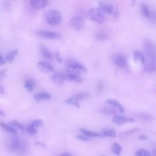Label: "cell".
I'll list each match as a JSON object with an SVG mask.
<instances>
[{
    "instance_id": "6da1fadb",
    "label": "cell",
    "mask_w": 156,
    "mask_h": 156,
    "mask_svg": "<svg viewBox=\"0 0 156 156\" xmlns=\"http://www.w3.org/2000/svg\"><path fill=\"white\" fill-rule=\"evenodd\" d=\"M44 18L48 24L51 26H57L61 23L62 16L58 10H50L44 13Z\"/></svg>"
},
{
    "instance_id": "7a4b0ae2",
    "label": "cell",
    "mask_w": 156,
    "mask_h": 156,
    "mask_svg": "<svg viewBox=\"0 0 156 156\" xmlns=\"http://www.w3.org/2000/svg\"><path fill=\"white\" fill-rule=\"evenodd\" d=\"M99 9L104 13L110 14L113 15L115 20L118 19L119 16V12L116 7H114L112 4L106 1H99Z\"/></svg>"
},
{
    "instance_id": "3957f363",
    "label": "cell",
    "mask_w": 156,
    "mask_h": 156,
    "mask_svg": "<svg viewBox=\"0 0 156 156\" xmlns=\"http://www.w3.org/2000/svg\"><path fill=\"white\" fill-rule=\"evenodd\" d=\"M87 16L91 20L94 21L98 23H102L105 20L104 13L97 7L90 9L87 12Z\"/></svg>"
},
{
    "instance_id": "277c9868",
    "label": "cell",
    "mask_w": 156,
    "mask_h": 156,
    "mask_svg": "<svg viewBox=\"0 0 156 156\" xmlns=\"http://www.w3.org/2000/svg\"><path fill=\"white\" fill-rule=\"evenodd\" d=\"M65 65L68 68L71 69L72 71L73 70V71L76 73H87L88 71L87 68L84 65L73 58H68L65 60Z\"/></svg>"
},
{
    "instance_id": "5b68a950",
    "label": "cell",
    "mask_w": 156,
    "mask_h": 156,
    "mask_svg": "<svg viewBox=\"0 0 156 156\" xmlns=\"http://www.w3.org/2000/svg\"><path fill=\"white\" fill-rule=\"evenodd\" d=\"M144 57L149 58H155V47L152 41L148 39H145L143 43Z\"/></svg>"
},
{
    "instance_id": "8992f818",
    "label": "cell",
    "mask_w": 156,
    "mask_h": 156,
    "mask_svg": "<svg viewBox=\"0 0 156 156\" xmlns=\"http://www.w3.org/2000/svg\"><path fill=\"white\" fill-rule=\"evenodd\" d=\"M112 60L114 64L121 69H124L127 66V61L126 56L120 52H116L112 55Z\"/></svg>"
},
{
    "instance_id": "52a82bcc",
    "label": "cell",
    "mask_w": 156,
    "mask_h": 156,
    "mask_svg": "<svg viewBox=\"0 0 156 156\" xmlns=\"http://www.w3.org/2000/svg\"><path fill=\"white\" fill-rule=\"evenodd\" d=\"M69 24L75 30H80L84 27L85 20L82 16L76 15L70 19Z\"/></svg>"
},
{
    "instance_id": "ba28073f",
    "label": "cell",
    "mask_w": 156,
    "mask_h": 156,
    "mask_svg": "<svg viewBox=\"0 0 156 156\" xmlns=\"http://www.w3.org/2000/svg\"><path fill=\"white\" fill-rule=\"evenodd\" d=\"M21 141L18 136L13 135L11 136L7 142V148L11 152L18 151L21 146Z\"/></svg>"
},
{
    "instance_id": "9c48e42d",
    "label": "cell",
    "mask_w": 156,
    "mask_h": 156,
    "mask_svg": "<svg viewBox=\"0 0 156 156\" xmlns=\"http://www.w3.org/2000/svg\"><path fill=\"white\" fill-rule=\"evenodd\" d=\"M140 8L143 16L146 18H149L151 20L155 22V12L154 10H152L145 3H141L140 4Z\"/></svg>"
},
{
    "instance_id": "30bf717a",
    "label": "cell",
    "mask_w": 156,
    "mask_h": 156,
    "mask_svg": "<svg viewBox=\"0 0 156 156\" xmlns=\"http://www.w3.org/2000/svg\"><path fill=\"white\" fill-rule=\"evenodd\" d=\"M37 35L42 38L48 39H57L61 37L60 33L55 31H50L46 30H41L37 32Z\"/></svg>"
},
{
    "instance_id": "8fae6325",
    "label": "cell",
    "mask_w": 156,
    "mask_h": 156,
    "mask_svg": "<svg viewBox=\"0 0 156 156\" xmlns=\"http://www.w3.org/2000/svg\"><path fill=\"white\" fill-rule=\"evenodd\" d=\"M144 69L147 73H154L156 70V60L155 58L145 57L144 63Z\"/></svg>"
},
{
    "instance_id": "7c38bea8",
    "label": "cell",
    "mask_w": 156,
    "mask_h": 156,
    "mask_svg": "<svg viewBox=\"0 0 156 156\" xmlns=\"http://www.w3.org/2000/svg\"><path fill=\"white\" fill-rule=\"evenodd\" d=\"M65 79L69 81H73L77 83H81L83 82V79L82 78V77L80 76L77 74V73H76L71 69L66 70V72L65 73Z\"/></svg>"
},
{
    "instance_id": "4fadbf2b",
    "label": "cell",
    "mask_w": 156,
    "mask_h": 156,
    "mask_svg": "<svg viewBox=\"0 0 156 156\" xmlns=\"http://www.w3.org/2000/svg\"><path fill=\"white\" fill-rule=\"evenodd\" d=\"M135 119L133 118L126 117L121 115H115L112 119V122L116 125H122L126 122H134Z\"/></svg>"
},
{
    "instance_id": "5bb4252c",
    "label": "cell",
    "mask_w": 156,
    "mask_h": 156,
    "mask_svg": "<svg viewBox=\"0 0 156 156\" xmlns=\"http://www.w3.org/2000/svg\"><path fill=\"white\" fill-rule=\"evenodd\" d=\"M38 68L43 72L46 73H52L54 71V66L45 61H40L37 63Z\"/></svg>"
},
{
    "instance_id": "9a60e30c",
    "label": "cell",
    "mask_w": 156,
    "mask_h": 156,
    "mask_svg": "<svg viewBox=\"0 0 156 156\" xmlns=\"http://www.w3.org/2000/svg\"><path fill=\"white\" fill-rule=\"evenodd\" d=\"M29 4L33 9L40 10L46 7L49 4V1L46 0H32L30 1Z\"/></svg>"
},
{
    "instance_id": "2e32d148",
    "label": "cell",
    "mask_w": 156,
    "mask_h": 156,
    "mask_svg": "<svg viewBox=\"0 0 156 156\" xmlns=\"http://www.w3.org/2000/svg\"><path fill=\"white\" fill-rule=\"evenodd\" d=\"M51 80L53 82H54L56 84L62 85L63 83L65 80V73L62 72L55 73L51 76Z\"/></svg>"
},
{
    "instance_id": "e0dca14e",
    "label": "cell",
    "mask_w": 156,
    "mask_h": 156,
    "mask_svg": "<svg viewBox=\"0 0 156 156\" xmlns=\"http://www.w3.org/2000/svg\"><path fill=\"white\" fill-rule=\"evenodd\" d=\"M51 96L50 94H49L47 92H39V93L35 94L34 96V100L37 102H39L43 100L49 99H51Z\"/></svg>"
},
{
    "instance_id": "ac0fdd59",
    "label": "cell",
    "mask_w": 156,
    "mask_h": 156,
    "mask_svg": "<svg viewBox=\"0 0 156 156\" xmlns=\"http://www.w3.org/2000/svg\"><path fill=\"white\" fill-rule=\"evenodd\" d=\"M105 102H106V103L108 104L109 105L116 108L119 112H121V113L124 112L125 110H124L123 106L118 101H116L115 99H107Z\"/></svg>"
},
{
    "instance_id": "d6986e66",
    "label": "cell",
    "mask_w": 156,
    "mask_h": 156,
    "mask_svg": "<svg viewBox=\"0 0 156 156\" xmlns=\"http://www.w3.org/2000/svg\"><path fill=\"white\" fill-rule=\"evenodd\" d=\"M40 52L42 56L47 60H52L53 58V55L52 52L44 45L40 46Z\"/></svg>"
},
{
    "instance_id": "ffe728a7",
    "label": "cell",
    "mask_w": 156,
    "mask_h": 156,
    "mask_svg": "<svg viewBox=\"0 0 156 156\" xmlns=\"http://www.w3.org/2000/svg\"><path fill=\"white\" fill-rule=\"evenodd\" d=\"M0 127L6 132L11 133L12 135H15L17 133L16 130L14 127H13L9 124H6L2 121H0Z\"/></svg>"
},
{
    "instance_id": "44dd1931",
    "label": "cell",
    "mask_w": 156,
    "mask_h": 156,
    "mask_svg": "<svg viewBox=\"0 0 156 156\" xmlns=\"http://www.w3.org/2000/svg\"><path fill=\"white\" fill-rule=\"evenodd\" d=\"M80 131L82 132V133L86 136L88 138H95V137H102L101 134L96 132H93V131H91L85 129H80Z\"/></svg>"
},
{
    "instance_id": "7402d4cb",
    "label": "cell",
    "mask_w": 156,
    "mask_h": 156,
    "mask_svg": "<svg viewBox=\"0 0 156 156\" xmlns=\"http://www.w3.org/2000/svg\"><path fill=\"white\" fill-rule=\"evenodd\" d=\"M140 130V128H134L132 129H130L127 131H125L123 132H121L119 134V137L121 139H126L127 138H129L130 136H131L132 135H133V133L138 132Z\"/></svg>"
},
{
    "instance_id": "603a6c76",
    "label": "cell",
    "mask_w": 156,
    "mask_h": 156,
    "mask_svg": "<svg viewBox=\"0 0 156 156\" xmlns=\"http://www.w3.org/2000/svg\"><path fill=\"white\" fill-rule=\"evenodd\" d=\"M18 53V49H15V50L11 51L9 52H8L7 54L5 57V59L6 62L7 61L9 63H12L13 61L14 60L15 57L17 55Z\"/></svg>"
},
{
    "instance_id": "cb8c5ba5",
    "label": "cell",
    "mask_w": 156,
    "mask_h": 156,
    "mask_svg": "<svg viewBox=\"0 0 156 156\" xmlns=\"http://www.w3.org/2000/svg\"><path fill=\"white\" fill-rule=\"evenodd\" d=\"M89 95H90L89 93H88L87 92H81V93H79L74 94L71 98H73L76 101L79 102V101H81L82 99H85L87 98L89 96Z\"/></svg>"
},
{
    "instance_id": "d4e9b609",
    "label": "cell",
    "mask_w": 156,
    "mask_h": 156,
    "mask_svg": "<svg viewBox=\"0 0 156 156\" xmlns=\"http://www.w3.org/2000/svg\"><path fill=\"white\" fill-rule=\"evenodd\" d=\"M133 57L135 61L139 60L142 64L144 65L145 62V57L144 54L141 52L139 51H134L133 52Z\"/></svg>"
},
{
    "instance_id": "484cf974",
    "label": "cell",
    "mask_w": 156,
    "mask_h": 156,
    "mask_svg": "<svg viewBox=\"0 0 156 156\" xmlns=\"http://www.w3.org/2000/svg\"><path fill=\"white\" fill-rule=\"evenodd\" d=\"M102 137L108 136L111 138H115L116 136V132L114 129H105L101 132V133Z\"/></svg>"
},
{
    "instance_id": "4316f807",
    "label": "cell",
    "mask_w": 156,
    "mask_h": 156,
    "mask_svg": "<svg viewBox=\"0 0 156 156\" xmlns=\"http://www.w3.org/2000/svg\"><path fill=\"white\" fill-rule=\"evenodd\" d=\"M112 151L113 152V154L117 156L120 155L121 153V151H122V148L121 147V146L117 143H114L112 144Z\"/></svg>"
},
{
    "instance_id": "83f0119b",
    "label": "cell",
    "mask_w": 156,
    "mask_h": 156,
    "mask_svg": "<svg viewBox=\"0 0 156 156\" xmlns=\"http://www.w3.org/2000/svg\"><path fill=\"white\" fill-rule=\"evenodd\" d=\"M24 87L29 92H32L34 90V84L31 80H26L24 82Z\"/></svg>"
},
{
    "instance_id": "f1b7e54d",
    "label": "cell",
    "mask_w": 156,
    "mask_h": 156,
    "mask_svg": "<svg viewBox=\"0 0 156 156\" xmlns=\"http://www.w3.org/2000/svg\"><path fill=\"white\" fill-rule=\"evenodd\" d=\"M101 112L105 115H113L115 113L116 110L113 107H104L102 108Z\"/></svg>"
},
{
    "instance_id": "f546056e",
    "label": "cell",
    "mask_w": 156,
    "mask_h": 156,
    "mask_svg": "<svg viewBox=\"0 0 156 156\" xmlns=\"http://www.w3.org/2000/svg\"><path fill=\"white\" fill-rule=\"evenodd\" d=\"M9 125H10L11 126H12L13 127H15L20 130H24V126L20 123L19 121H16V120H12L9 123Z\"/></svg>"
},
{
    "instance_id": "4dcf8cb0",
    "label": "cell",
    "mask_w": 156,
    "mask_h": 156,
    "mask_svg": "<svg viewBox=\"0 0 156 156\" xmlns=\"http://www.w3.org/2000/svg\"><path fill=\"white\" fill-rule=\"evenodd\" d=\"M135 156H151V153L144 149H140L135 153Z\"/></svg>"
},
{
    "instance_id": "1f68e13d",
    "label": "cell",
    "mask_w": 156,
    "mask_h": 156,
    "mask_svg": "<svg viewBox=\"0 0 156 156\" xmlns=\"http://www.w3.org/2000/svg\"><path fill=\"white\" fill-rule=\"evenodd\" d=\"M95 38L98 40L104 41V40H107L108 38V36L107 34H106L105 33L100 32V33H98L95 35Z\"/></svg>"
},
{
    "instance_id": "d6a6232c",
    "label": "cell",
    "mask_w": 156,
    "mask_h": 156,
    "mask_svg": "<svg viewBox=\"0 0 156 156\" xmlns=\"http://www.w3.org/2000/svg\"><path fill=\"white\" fill-rule=\"evenodd\" d=\"M65 103L68 105H74V106H76V107L77 108H79L80 107V105H79V103L78 102H76L75 101H74L71 97L69 98H67L66 99H65Z\"/></svg>"
},
{
    "instance_id": "836d02e7",
    "label": "cell",
    "mask_w": 156,
    "mask_h": 156,
    "mask_svg": "<svg viewBox=\"0 0 156 156\" xmlns=\"http://www.w3.org/2000/svg\"><path fill=\"white\" fill-rule=\"evenodd\" d=\"M138 115L140 118H141L144 121H149L152 119V116L146 113H140L138 114Z\"/></svg>"
},
{
    "instance_id": "e575fe53",
    "label": "cell",
    "mask_w": 156,
    "mask_h": 156,
    "mask_svg": "<svg viewBox=\"0 0 156 156\" xmlns=\"http://www.w3.org/2000/svg\"><path fill=\"white\" fill-rule=\"evenodd\" d=\"M30 124L32 125L35 129H37L38 127L43 126V121L41 119H35L32 121Z\"/></svg>"
},
{
    "instance_id": "d590c367",
    "label": "cell",
    "mask_w": 156,
    "mask_h": 156,
    "mask_svg": "<svg viewBox=\"0 0 156 156\" xmlns=\"http://www.w3.org/2000/svg\"><path fill=\"white\" fill-rule=\"evenodd\" d=\"M27 132L30 135H33L37 133V129H35L32 125H31L30 124L27 126Z\"/></svg>"
},
{
    "instance_id": "8d00e7d4",
    "label": "cell",
    "mask_w": 156,
    "mask_h": 156,
    "mask_svg": "<svg viewBox=\"0 0 156 156\" xmlns=\"http://www.w3.org/2000/svg\"><path fill=\"white\" fill-rule=\"evenodd\" d=\"M104 83L102 81H99L96 85V90L99 93H101L104 90Z\"/></svg>"
},
{
    "instance_id": "74e56055",
    "label": "cell",
    "mask_w": 156,
    "mask_h": 156,
    "mask_svg": "<svg viewBox=\"0 0 156 156\" xmlns=\"http://www.w3.org/2000/svg\"><path fill=\"white\" fill-rule=\"evenodd\" d=\"M54 57L55 58H56L57 61L58 62V63H62V61H63V58H62V57L61 56L60 52L58 51H55V52H54Z\"/></svg>"
},
{
    "instance_id": "f35d334b",
    "label": "cell",
    "mask_w": 156,
    "mask_h": 156,
    "mask_svg": "<svg viewBox=\"0 0 156 156\" xmlns=\"http://www.w3.org/2000/svg\"><path fill=\"white\" fill-rule=\"evenodd\" d=\"M76 138L82 141H87L90 140V139L89 138L87 137L86 136H85L83 135H76Z\"/></svg>"
},
{
    "instance_id": "ab89813d",
    "label": "cell",
    "mask_w": 156,
    "mask_h": 156,
    "mask_svg": "<svg viewBox=\"0 0 156 156\" xmlns=\"http://www.w3.org/2000/svg\"><path fill=\"white\" fill-rule=\"evenodd\" d=\"M6 63V60L5 59V58L0 54V66H2L4 65Z\"/></svg>"
},
{
    "instance_id": "60d3db41",
    "label": "cell",
    "mask_w": 156,
    "mask_h": 156,
    "mask_svg": "<svg viewBox=\"0 0 156 156\" xmlns=\"http://www.w3.org/2000/svg\"><path fill=\"white\" fill-rule=\"evenodd\" d=\"M34 144L36 145V146H38L42 147H43V148H46V146L45 144H44V143H41V142H40V141H37V142L35 143Z\"/></svg>"
},
{
    "instance_id": "b9f144b4",
    "label": "cell",
    "mask_w": 156,
    "mask_h": 156,
    "mask_svg": "<svg viewBox=\"0 0 156 156\" xmlns=\"http://www.w3.org/2000/svg\"><path fill=\"white\" fill-rule=\"evenodd\" d=\"M6 69H2L0 70V76L5 77L6 76Z\"/></svg>"
},
{
    "instance_id": "7bdbcfd3",
    "label": "cell",
    "mask_w": 156,
    "mask_h": 156,
    "mask_svg": "<svg viewBox=\"0 0 156 156\" xmlns=\"http://www.w3.org/2000/svg\"><path fill=\"white\" fill-rule=\"evenodd\" d=\"M0 94L2 95L5 94V89L3 85H0Z\"/></svg>"
},
{
    "instance_id": "ee69618b",
    "label": "cell",
    "mask_w": 156,
    "mask_h": 156,
    "mask_svg": "<svg viewBox=\"0 0 156 156\" xmlns=\"http://www.w3.org/2000/svg\"><path fill=\"white\" fill-rule=\"evenodd\" d=\"M147 136L146 135H141L140 136H139L138 137V139L140 140H145L147 139Z\"/></svg>"
},
{
    "instance_id": "f6af8a7d",
    "label": "cell",
    "mask_w": 156,
    "mask_h": 156,
    "mask_svg": "<svg viewBox=\"0 0 156 156\" xmlns=\"http://www.w3.org/2000/svg\"><path fill=\"white\" fill-rule=\"evenodd\" d=\"M5 115V112H4V111L0 110V116H4Z\"/></svg>"
},
{
    "instance_id": "bcb514c9",
    "label": "cell",
    "mask_w": 156,
    "mask_h": 156,
    "mask_svg": "<svg viewBox=\"0 0 156 156\" xmlns=\"http://www.w3.org/2000/svg\"><path fill=\"white\" fill-rule=\"evenodd\" d=\"M60 156H71L70 155H69L68 154H66V153H65V154H63L62 155H60Z\"/></svg>"
},
{
    "instance_id": "7dc6e473",
    "label": "cell",
    "mask_w": 156,
    "mask_h": 156,
    "mask_svg": "<svg viewBox=\"0 0 156 156\" xmlns=\"http://www.w3.org/2000/svg\"><path fill=\"white\" fill-rule=\"evenodd\" d=\"M0 79H1V78H0Z\"/></svg>"
}]
</instances>
